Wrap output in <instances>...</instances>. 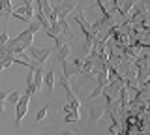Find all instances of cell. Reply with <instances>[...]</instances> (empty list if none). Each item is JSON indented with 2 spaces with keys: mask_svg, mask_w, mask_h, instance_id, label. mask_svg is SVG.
Returning <instances> with one entry per match:
<instances>
[{
  "mask_svg": "<svg viewBox=\"0 0 150 135\" xmlns=\"http://www.w3.org/2000/svg\"><path fill=\"white\" fill-rule=\"evenodd\" d=\"M25 53L28 54L30 58H34L36 60V64L38 66H41V64L45 62L47 58L51 57V53H53V49H41V47H34V45H30Z\"/></svg>",
  "mask_w": 150,
  "mask_h": 135,
  "instance_id": "obj_3",
  "label": "cell"
},
{
  "mask_svg": "<svg viewBox=\"0 0 150 135\" xmlns=\"http://www.w3.org/2000/svg\"><path fill=\"white\" fill-rule=\"evenodd\" d=\"M28 105H30V96L26 94H21V98H19V101L13 107H15V124L19 126L23 122V118H25V115L28 113Z\"/></svg>",
  "mask_w": 150,
  "mask_h": 135,
  "instance_id": "obj_2",
  "label": "cell"
},
{
  "mask_svg": "<svg viewBox=\"0 0 150 135\" xmlns=\"http://www.w3.org/2000/svg\"><path fill=\"white\" fill-rule=\"evenodd\" d=\"M32 85L36 86V90H38V92L41 90V86H43V69H41V68H38L36 71H34V79H32Z\"/></svg>",
  "mask_w": 150,
  "mask_h": 135,
  "instance_id": "obj_9",
  "label": "cell"
},
{
  "mask_svg": "<svg viewBox=\"0 0 150 135\" xmlns=\"http://www.w3.org/2000/svg\"><path fill=\"white\" fill-rule=\"evenodd\" d=\"M8 94H9V90H2V92H0V115L6 113V111H4V100L8 98Z\"/></svg>",
  "mask_w": 150,
  "mask_h": 135,
  "instance_id": "obj_16",
  "label": "cell"
},
{
  "mask_svg": "<svg viewBox=\"0 0 150 135\" xmlns=\"http://www.w3.org/2000/svg\"><path fill=\"white\" fill-rule=\"evenodd\" d=\"M133 4H137V0H126L124 6H122V10H120V15H122V17H128L129 11L133 10Z\"/></svg>",
  "mask_w": 150,
  "mask_h": 135,
  "instance_id": "obj_11",
  "label": "cell"
},
{
  "mask_svg": "<svg viewBox=\"0 0 150 135\" xmlns=\"http://www.w3.org/2000/svg\"><path fill=\"white\" fill-rule=\"evenodd\" d=\"M9 40V36H8V32H2V34H0V45H4L6 43V41Z\"/></svg>",
  "mask_w": 150,
  "mask_h": 135,
  "instance_id": "obj_19",
  "label": "cell"
},
{
  "mask_svg": "<svg viewBox=\"0 0 150 135\" xmlns=\"http://www.w3.org/2000/svg\"><path fill=\"white\" fill-rule=\"evenodd\" d=\"M96 79H98V86H103V88H105L107 85H109V77H107V69H105V71H100V73L96 75Z\"/></svg>",
  "mask_w": 150,
  "mask_h": 135,
  "instance_id": "obj_12",
  "label": "cell"
},
{
  "mask_svg": "<svg viewBox=\"0 0 150 135\" xmlns=\"http://www.w3.org/2000/svg\"><path fill=\"white\" fill-rule=\"evenodd\" d=\"M69 54H71V47H69V43H64V45H60V47L56 49V60H58V62L68 60Z\"/></svg>",
  "mask_w": 150,
  "mask_h": 135,
  "instance_id": "obj_6",
  "label": "cell"
},
{
  "mask_svg": "<svg viewBox=\"0 0 150 135\" xmlns=\"http://www.w3.org/2000/svg\"><path fill=\"white\" fill-rule=\"evenodd\" d=\"M62 135H75V133H71V131H68V129H64V131H62Z\"/></svg>",
  "mask_w": 150,
  "mask_h": 135,
  "instance_id": "obj_23",
  "label": "cell"
},
{
  "mask_svg": "<svg viewBox=\"0 0 150 135\" xmlns=\"http://www.w3.org/2000/svg\"><path fill=\"white\" fill-rule=\"evenodd\" d=\"M54 69H47L43 71V85L47 86V90H53L54 88Z\"/></svg>",
  "mask_w": 150,
  "mask_h": 135,
  "instance_id": "obj_8",
  "label": "cell"
},
{
  "mask_svg": "<svg viewBox=\"0 0 150 135\" xmlns=\"http://www.w3.org/2000/svg\"><path fill=\"white\" fill-rule=\"evenodd\" d=\"M36 4H38V10L40 11H43L45 15H49L51 11H53V8H51V0H36Z\"/></svg>",
  "mask_w": 150,
  "mask_h": 135,
  "instance_id": "obj_10",
  "label": "cell"
},
{
  "mask_svg": "<svg viewBox=\"0 0 150 135\" xmlns=\"http://www.w3.org/2000/svg\"><path fill=\"white\" fill-rule=\"evenodd\" d=\"M64 120L66 122H79V120H81V113H79V111H69V113H66Z\"/></svg>",
  "mask_w": 150,
  "mask_h": 135,
  "instance_id": "obj_13",
  "label": "cell"
},
{
  "mask_svg": "<svg viewBox=\"0 0 150 135\" xmlns=\"http://www.w3.org/2000/svg\"><path fill=\"white\" fill-rule=\"evenodd\" d=\"M0 69H4V68H2V64H0Z\"/></svg>",
  "mask_w": 150,
  "mask_h": 135,
  "instance_id": "obj_25",
  "label": "cell"
},
{
  "mask_svg": "<svg viewBox=\"0 0 150 135\" xmlns=\"http://www.w3.org/2000/svg\"><path fill=\"white\" fill-rule=\"evenodd\" d=\"M34 71H36V69H34ZM34 71H32V69L28 71V75H26V85H32V79H34Z\"/></svg>",
  "mask_w": 150,
  "mask_h": 135,
  "instance_id": "obj_20",
  "label": "cell"
},
{
  "mask_svg": "<svg viewBox=\"0 0 150 135\" xmlns=\"http://www.w3.org/2000/svg\"><path fill=\"white\" fill-rule=\"evenodd\" d=\"M47 109H49V107H47V103H45V107H41V109L38 111V115H36V122H41V120H43L45 116H47Z\"/></svg>",
  "mask_w": 150,
  "mask_h": 135,
  "instance_id": "obj_15",
  "label": "cell"
},
{
  "mask_svg": "<svg viewBox=\"0 0 150 135\" xmlns=\"http://www.w3.org/2000/svg\"><path fill=\"white\" fill-rule=\"evenodd\" d=\"M60 64H62V77H66V79L81 73V68H77L71 60H64V62H60Z\"/></svg>",
  "mask_w": 150,
  "mask_h": 135,
  "instance_id": "obj_4",
  "label": "cell"
},
{
  "mask_svg": "<svg viewBox=\"0 0 150 135\" xmlns=\"http://www.w3.org/2000/svg\"><path fill=\"white\" fill-rule=\"evenodd\" d=\"M62 111H64V113H69V111H71V107H69V103H66V105L62 107Z\"/></svg>",
  "mask_w": 150,
  "mask_h": 135,
  "instance_id": "obj_21",
  "label": "cell"
},
{
  "mask_svg": "<svg viewBox=\"0 0 150 135\" xmlns=\"http://www.w3.org/2000/svg\"><path fill=\"white\" fill-rule=\"evenodd\" d=\"M101 94H103V86H96V88L90 92V96H88V98H90V100H94V98H98V96H101Z\"/></svg>",
  "mask_w": 150,
  "mask_h": 135,
  "instance_id": "obj_18",
  "label": "cell"
},
{
  "mask_svg": "<svg viewBox=\"0 0 150 135\" xmlns=\"http://www.w3.org/2000/svg\"><path fill=\"white\" fill-rule=\"evenodd\" d=\"M32 2H34V0H23V4H25V6H32Z\"/></svg>",
  "mask_w": 150,
  "mask_h": 135,
  "instance_id": "obj_22",
  "label": "cell"
},
{
  "mask_svg": "<svg viewBox=\"0 0 150 135\" xmlns=\"http://www.w3.org/2000/svg\"><path fill=\"white\" fill-rule=\"evenodd\" d=\"M51 8H53V11L56 13L58 19H66L77 8V4H75V0H62L60 4H51Z\"/></svg>",
  "mask_w": 150,
  "mask_h": 135,
  "instance_id": "obj_1",
  "label": "cell"
},
{
  "mask_svg": "<svg viewBox=\"0 0 150 135\" xmlns=\"http://www.w3.org/2000/svg\"><path fill=\"white\" fill-rule=\"evenodd\" d=\"M11 13H15V15H21V17H25V19L28 21H32V17H34V8L32 6H17V8H13V11Z\"/></svg>",
  "mask_w": 150,
  "mask_h": 135,
  "instance_id": "obj_5",
  "label": "cell"
},
{
  "mask_svg": "<svg viewBox=\"0 0 150 135\" xmlns=\"http://www.w3.org/2000/svg\"><path fill=\"white\" fill-rule=\"evenodd\" d=\"M62 0H51V4H60Z\"/></svg>",
  "mask_w": 150,
  "mask_h": 135,
  "instance_id": "obj_24",
  "label": "cell"
},
{
  "mask_svg": "<svg viewBox=\"0 0 150 135\" xmlns=\"http://www.w3.org/2000/svg\"><path fill=\"white\" fill-rule=\"evenodd\" d=\"M103 115H105V107H90V111H88V120H90V122H98Z\"/></svg>",
  "mask_w": 150,
  "mask_h": 135,
  "instance_id": "obj_7",
  "label": "cell"
},
{
  "mask_svg": "<svg viewBox=\"0 0 150 135\" xmlns=\"http://www.w3.org/2000/svg\"><path fill=\"white\" fill-rule=\"evenodd\" d=\"M19 98H21V92H17V90H9V94H8L6 100H8L11 105H15L17 101H19Z\"/></svg>",
  "mask_w": 150,
  "mask_h": 135,
  "instance_id": "obj_14",
  "label": "cell"
},
{
  "mask_svg": "<svg viewBox=\"0 0 150 135\" xmlns=\"http://www.w3.org/2000/svg\"><path fill=\"white\" fill-rule=\"evenodd\" d=\"M28 30H30L32 34H36V32L41 30V25H40L38 21H30V26H28Z\"/></svg>",
  "mask_w": 150,
  "mask_h": 135,
  "instance_id": "obj_17",
  "label": "cell"
}]
</instances>
